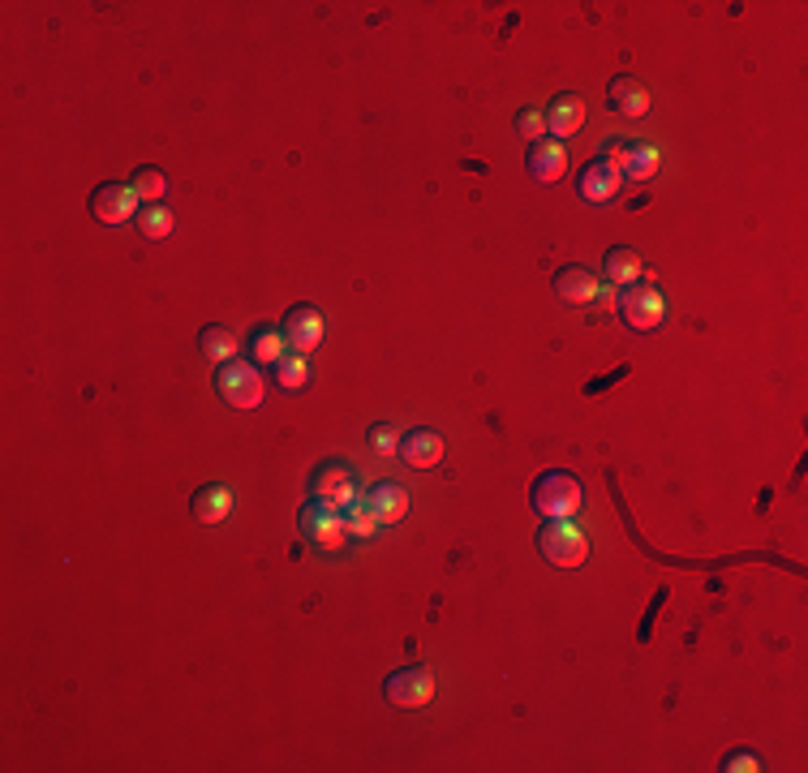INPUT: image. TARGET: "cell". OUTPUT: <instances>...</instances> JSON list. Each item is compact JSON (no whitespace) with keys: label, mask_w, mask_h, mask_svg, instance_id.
<instances>
[{"label":"cell","mask_w":808,"mask_h":773,"mask_svg":"<svg viewBox=\"0 0 808 773\" xmlns=\"http://www.w3.org/2000/svg\"><path fill=\"white\" fill-rule=\"evenodd\" d=\"M529 508L538 520H563V515H577L585 508V485L581 478L563 473V469H547L533 490H529Z\"/></svg>","instance_id":"cell-1"},{"label":"cell","mask_w":808,"mask_h":773,"mask_svg":"<svg viewBox=\"0 0 808 773\" xmlns=\"http://www.w3.org/2000/svg\"><path fill=\"white\" fill-rule=\"evenodd\" d=\"M658 147L654 142H641V138H628L624 142V155H619V172H624V181H649L654 172H658Z\"/></svg>","instance_id":"cell-18"},{"label":"cell","mask_w":808,"mask_h":773,"mask_svg":"<svg viewBox=\"0 0 808 773\" xmlns=\"http://www.w3.org/2000/svg\"><path fill=\"white\" fill-rule=\"evenodd\" d=\"M91 215H96L99 224H126V220H138V211H142V198L133 193V185L126 181H103L96 193H91Z\"/></svg>","instance_id":"cell-8"},{"label":"cell","mask_w":808,"mask_h":773,"mask_svg":"<svg viewBox=\"0 0 808 773\" xmlns=\"http://www.w3.org/2000/svg\"><path fill=\"white\" fill-rule=\"evenodd\" d=\"M216 391L232 409H259L267 395V379L250 357H232V361H220V370H216Z\"/></svg>","instance_id":"cell-3"},{"label":"cell","mask_w":808,"mask_h":773,"mask_svg":"<svg viewBox=\"0 0 808 773\" xmlns=\"http://www.w3.org/2000/svg\"><path fill=\"white\" fill-rule=\"evenodd\" d=\"M130 185L142 202H163V193H168V172H163V168H138L130 177Z\"/></svg>","instance_id":"cell-25"},{"label":"cell","mask_w":808,"mask_h":773,"mask_svg":"<svg viewBox=\"0 0 808 773\" xmlns=\"http://www.w3.org/2000/svg\"><path fill=\"white\" fill-rule=\"evenodd\" d=\"M718 770L722 773H757V770H766V765H761V756H757V752H731V756H722V765H718Z\"/></svg>","instance_id":"cell-28"},{"label":"cell","mask_w":808,"mask_h":773,"mask_svg":"<svg viewBox=\"0 0 808 773\" xmlns=\"http://www.w3.org/2000/svg\"><path fill=\"white\" fill-rule=\"evenodd\" d=\"M285 340H289L292 353H315L319 344H323V331H327V319L319 305H310V301H297L289 314H285Z\"/></svg>","instance_id":"cell-9"},{"label":"cell","mask_w":808,"mask_h":773,"mask_svg":"<svg viewBox=\"0 0 808 773\" xmlns=\"http://www.w3.org/2000/svg\"><path fill=\"white\" fill-rule=\"evenodd\" d=\"M602 275H607L611 289H628V284H637V280L646 275V262L637 258V250L615 245V250H607V258H602Z\"/></svg>","instance_id":"cell-19"},{"label":"cell","mask_w":808,"mask_h":773,"mask_svg":"<svg viewBox=\"0 0 808 773\" xmlns=\"http://www.w3.org/2000/svg\"><path fill=\"white\" fill-rule=\"evenodd\" d=\"M619 190H624V172H619L611 160L593 155L589 163H581V172H577V193H581L585 202L602 207V202H611Z\"/></svg>","instance_id":"cell-10"},{"label":"cell","mask_w":808,"mask_h":773,"mask_svg":"<svg viewBox=\"0 0 808 773\" xmlns=\"http://www.w3.org/2000/svg\"><path fill=\"white\" fill-rule=\"evenodd\" d=\"M649 280L654 275H646V284L637 280V284H628L619 292V319L628 322L632 331H658L667 322V301H662V292L654 289Z\"/></svg>","instance_id":"cell-5"},{"label":"cell","mask_w":808,"mask_h":773,"mask_svg":"<svg viewBox=\"0 0 808 773\" xmlns=\"http://www.w3.org/2000/svg\"><path fill=\"white\" fill-rule=\"evenodd\" d=\"M517 133L525 138V142H538V138H547V112L542 108H520L517 112Z\"/></svg>","instance_id":"cell-26"},{"label":"cell","mask_w":808,"mask_h":773,"mask_svg":"<svg viewBox=\"0 0 808 773\" xmlns=\"http://www.w3.org/2000/svg\"><path fill=\"white\" fill-rule=\"evenodd\" d=\"M232 508H237V494L225 482L198 485L194 499H190V515H194L198 524H225L228 515H232Z\"/></svg>","instance_id":"cell-14"},{"label":"cell","mask_w":808,"mask_h":773,"mask_svg":"<svg viewBox=\"0 0 808 773\" xmlns=\"http://www.w3.org/2000/svg\"><path fill=\"white\" fill-rule=\"evenodd\" d=\"M607 99H611V108L619 112V117H646V112H649L646 82H641V78H632V73H619V78H611Z\"/></svg>","instance_id":"cell-16"},{"label":"cell","mask_w":808,"mask_h":773,"mask_svg":"<svg viewBox=\"0 0 808 773\" xmlns=\"http://www.w3.org/2000/svg\"><path fill=\"white\" fill-rule=\"evenodd\" d=\"M443 434L439 430H426V425H413V430H405L400 434V448H396V460H405L409 469H435L439 460H443Z\"/></svg>","instance_id":"cell-11"},{"label":"cell","mask_w":808,"mask_h":773,"mask_svg":"<svg viewBox=\"0 0 808 773\" xmlns=\"http://www.w3.org/2000/svg\"><path fill=\"white\" fill-rule=\"evenodd\" d=\"M366 503L375 508L379 524H396V520H405V512H409V490L400 482H375L366 490Z\"/></svg>","instance_id":"cell-17"},{"label":"cell","mask_w":808,"mask_h":773,"mask_svg":"<svg viewBox=\"0 0 808 773\" xmlns=\"http://www.w3.org/2000/svg\"><path fill=\"white\" fill-rule=\"evenodd\" d=\"M133 224H138V232H142L147 241H163V237L172 232L177 220H172V211H168L163 202H142V211H138V220H133Z\"/></svg>","instance_id":"cell-21"},{"label":"cell","mask_w":808,"mask_h":773,"mask_svg":"<svg viewBox=\"0 0 808 773\" xmlns=\"http://www.w3.org/2000/svg\"><path fill=\"white\" fill-rule=\"evenodd\" d=\"M533 546H538V554L547 559L550 568H581L585 559H589V533H585L572 515H563V520L538 524Z\"/></svg>","instance_id":"cell-2"},{"label":"cell","mask_w":808,"mask_h":773,"mask_svg":"<svg viewBox=\"0 0 808 773\" xmlns=\"http://www.w3.org/2000/svg\"><path fill=\"white\" fill-rule=\"evenodd\" d=\"M246 353L255 365H276L280 357H289V340H285V331L280 327H255L250 335H246Z\"/></svg>","instance_id":"cell-20"},{"label":"cell","mask_w":808,"mask_h":773,"mask_svg":"<svg viewBox=\"0 0 808 773\" xmlns=\"http://www.w3.org/2000/svg\"><path fill=\"white\" fill-rule=\"evenodd\" d=\"M525 168H529V177L533 181H542V185H555L559 177H563V168H568V147L559 142V138H538L533 147H529V155H525Z\"/></svg>","instance_id":"cell-13"},{"label":"cell","mask_w":808,"mask_h":773,"mask_svg":"<svg viewBox=\"0 0 808 773\" xmlns=\"http://www.w3.org/2000/svg\"><path fill=\"white\" fill-rule=\"evenodd\" d=\"M271 370H276V386H285V391H306V383H310V361H306V353L280 357Z\"/></svg>","instance_id":"cell-22"},{"label":"cell","mask_w":808,"mask_h":773,"mask_svg":"<svg viewBox=\"0 0 808 773\" xmlns=\"http://www.w3.org/2000/svg\"><path fill=\"white\" fill-rule=\"evenodd\" d=\"M383 696L396 709H421L435 701V671L430 666H400L383 679Z\"/></svg>","instance_id":"cell-7"},{"label":"cell","mask_w":808,"mask_h":773,"mask_svg":"<svg viewBox=\"0 0 808 773\" xmlns=\"http://www.w3.org/2000/svg\"><path fill=\"white\" fill-rule=\"evenodd\" d=\"M297 529H301V538H306L310 546L327 550V554H340V550L349 546L345 512L331 508V503H319V499H310V503L297 512Z\"/></svg>","instance_id":"cell-4"},{"label":"cell","mask_w":808,"mask_h":773,"mask_svg":"<svg viewBox=\"0 0 808 773\" xmlns=\"http://www.w3.org/2000/svg\"><path fill=\"white\" fill-rule=\"evenodd\" d=\"M542 112H547V133L550 138H559V142L572 138V133H581L585 117H589V108H585V99L577 96V91H559Z\"/></svg>","instance_id":"cell-12"},{"label":"cell","mask_w":808,"mask_h":773,"mask_svg":"<svg viewBox=\"0 0 808 773\" xmlns=\"http://www.w3.org/2000/svg\"><path fill=\"white\" fill-rule=\"evenodd\" d=\"M555 292H559V301L563 305H589V301H598V275L589 271V267H559L555 271Z\"/></svg>","instance_id":"cell-15"},{"label":"cell","mask_w":808,"mask_h":773,"mask_svg":"<svg viewBox=\"0 0 808 773\" xmlns=\"http://www.w3.org/2000/svg\"><path fill=\"white\" fill-rule=\"evenodd\" d=\"M345 524H349V538H375L379 533V515L366 503V494H357L353 503L345 508Z\"/></svg>","instance_id":"cell-24"},{"label":"cell","mask_w":808,"mask_h":773,"mask_svg":"<svg viewBox=\"0 0 808 773\" xmlns=\"http://www.w3.org/2000/svg\"><path fill=\"white\" fill-rule=\"evenodd\" d=\"M366 443L379 451V455H396V448H400V425H391V421L370 425V430H366Z\"/></svg>","instance_id":"cell-27"},{"label":"cell","mask_w":808,"mask_h":773,"mask_svg":"<svg viewBox=\"0 0 808 773\" xmlns=\"http://www.w3.org/2000/svg\"><path fill=\"white\" fill-rule=\"evenodd\" d=\"M310 494L319 503H331V508L345 512L357 494H361V485H357V473L345 460H323V464L310 469Z\"/></svg>","instance_id":"cell-6"},{"label":"cell","mask_w":808,"mask_h":773,"mask_svg":"<svg viewBox=\"0 0 808 773\" xmlns=\"http://www.w3.org/2000/svg\"><path fill=\"white\" fill-rule=\"evenodd\" d=\"M198 349L211 357V361H232V357H237V340H232L228 327H216V322H211V327L198 331Z\"/></svg>","instance_id":"cell-23"}]
</instances>
